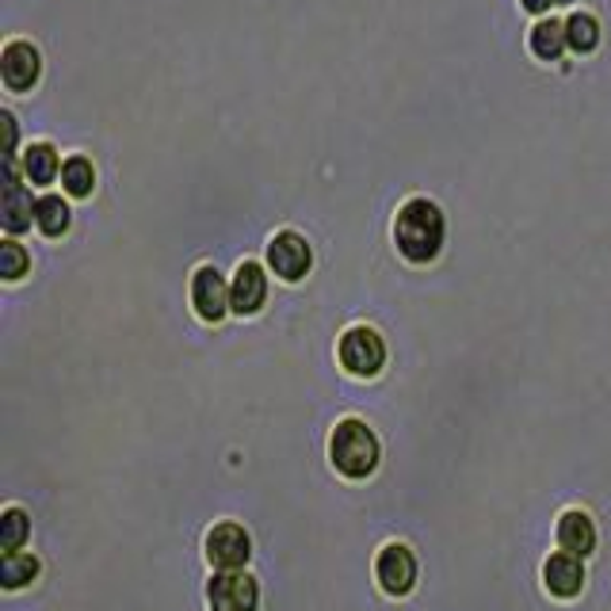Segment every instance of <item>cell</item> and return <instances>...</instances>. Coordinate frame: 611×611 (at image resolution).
Masks as SVG:
<instances>
[{
  "mask_svg": "<svg viewBox=\"0 0 611 611\" xmlns=\"http://www.w3.org/2000/svg\"><path fill=\"white\" fill-rule=\"evenodd\" d=\"M328 458H333L336 474H344V478H371L374 466H379V435L356 417L340 420L333 428V440H328Z\"/></svg>",
  "mask_w": 611,
  "mask_h": 611,
  "instance_id": "obj_2",
  "label": "cell"
},
{
  "mask_svg": "<svg viewBox=\"0 0 611 611\" xmlns=\"http://www.w3.org/2000/svg\"><path fill=\"white\" fill-rule=\"evenodd\" d=\"M267 264H272V272L279 275V279L298 283L306 272H310L313 252H310V244H306L302 233L283 229V233H275L272 241H267Z\"/></svg>",
  "mask_w": 611,
  "mask_h": 611,
  "instance_id": "obj_7",
  "label": "cell"
},
{
  "mask_svg": "<svg viewBox=\"0 0 611 611\" xmlns=\"http://www.w3.org/2000/svg\"><path fill=\"white\" fill-rule=\"evenodd\" d=\"M191 306L203 321H221L229 313V283L214 264H203L191 275Z\"/></svg>",
  "mask_w": 611,
  "mask_h": 611,
  "instance_id": "obj_8",
  "label": "cell"
},
{
  "mask_svg": "<svg viewBox=\"0 0 611 611\" xmlns=\"http://www.w3.org/2000/svg\"><path fill=\"white\" fill-rule=\"evenodd\" d=\"M31 535V519L23 508H4V516H0V547H4V554H20V547L27 542Z\"/></svg>",
  "mask_w": 611,
  "mask_h": 611,
  "instance_id": "obj_19",
  "label": "cell"
},
{
  "mask_svg": "<svg viewBox=\"0 0 611 611\" xmlns=\"http://www.w3.org/2000/svg\"><path fill=\"white\" fill-rule=\"evenodd\" d=\"M27 267H31V256H27V249H23V244H15V241L0 244V275H4L8 283L23 279V275H27Z\"/></svg>",
  "mask_w": 611,
  "mask_h": 611,
  "instance_id": "obj_21",
  "label": "cell"
},
{
  "mask_svg": "<svg viewBox=\"0 0 611 611\" xmlns=\"http://www.w3.org/2000/svg\"><path fill=\"white\" fill-rule=\"evenodd\" d=\"M443 211L432 199H409L394 218V241L397 252L412 264H428L443 249Z\"/></svg>",
  "mask_w": 611,
  "mask_h": 611,
  "instance_id": "obj_1",
  "label": "cell"
},
{
  "mask_svg": "<svg viewBox=\"0 0 611 611\" xmlns=\"http://www.w3.org/2000/svg\"><path fill=\"white\" fill-rule=\"evenodd\" d=\"M206 603L211 611H256L260 608V585L249 573H214L206 585Z\"/></svg>",
  "mask_w": 611,
  "mask_h": 611,
  "instance_id": "obj_6",
  "label": "cell"
},
{
  "mask_svg": "<svg viewBox=\"0 0 611 611\" xmlns=\"http://www.w3.org/2000/svg\"><path fill=\"white\" fill-rule=\"evenodd\" d=\"M38 69H43V58H38V46H31L27 38H12L4 46L0 73H4V84L12 92H27L38 81Z\"/></svg>",
  "mask_w": 611,
  "mask_h": 611,
  "instance_id": "obj_9",
  "label": "cell"
},
{
  "mask_svg": "<svg viewBox=\"0 0 611 611\" xmlns=\"http://www.w3.org/2000/svg\"><path fill=\"white\" fill-rule=\"evenodd\" d=\"M264 302H267L264 267H260L256 260H244V264L237 267L233 283H229V310L241 313V318H249V313H256Z\"/></svg>",
  "mask_w": 611,
  "mask_h": 611,
  "instance_id": "obj_10",
  "label": "cell"
},
{
  "mask_svg": "<svg viewBox=\"0 0 611 611\" xmlns=\"http://www.w3.org/2000/svg\"><path fill=\"white\" fill-rule=\"evenodd\" d=\"M542 580H547L550 596H558V600H573V596L585 588V562L565 554V550H558V554H550L547 562H542Z\"/></svg>",
  "mask_w": 611,
  "mask_h": 611,
  "instance_id": "obj_11",
  "label": "cell"
},
{
  "mask_svg": "<svg viewBox=\"0 0 611 611\" xmlns=\"http://www.w3.org/2000/svg\"><path fill=\"white\" fill-rule=\"evenodd\" d=\"M374 577L386 596H409L417 585V554L405 542H386L374 558Z\"/></svg>",
  "mask_w": 611,
  "mask_h": 611,
  "instance_id": "obj_5",
  "label": "cell"
},
{
  "mask_svg": "<svg viewBox=\"0 0 611 611\" xmlns=\"http://www.w3.org/2000/svg\"><path fill=\"white\" fill-rule=\"evenodd\" d=\"M565 43L580 53L592 50V46L600 43V20H596L592 12H573L570 20H565Z\"/></svg>",
  "mask_w": 611,
  "mask_h": 611,
  "instance_id": "obj_18",
  "label": "cell"
},
{
  "mask_svg": "<svg viewBox=\"0 0 611 611\" xmlns=\"http://www.w3.org/2000/svg\"><path fill=\"white\" fill-rule=\"evenodd\" d=\"M35 226L46 237H61L69 229V203L61 195H43L35 206Z\"/></svg>",
  "mask_w": 611,
  "mask_h": 611,
  "instance_id": "obj_15",
  "label": "cell"
},
{
  "mask_svg": "<svg viewBox=\"0 0 611 611\" xmlns=\"http://www.w3.org/2000/svg\"><path fill=\"white\" fill-rule=\"evenodd\" d=\"M252 558V539L241 524L221 519L206 531V562L218 573H241Z\"/></svg>",
  "mask_w": 611,
  "mask_h": 611,
  "instance_id": "obj_4",
  "label": "cell"
},
{
  "mask_svg": "<svg viewBox=\"0 0 611 611\" xmlns=\"http://www.w3.org/2000/svg\"><path fill=\"white\" fill-rule=\"evenodd\" d=\"M58 168H61V160H58V149H53L50 142L27 145V153H23V172H27L31 183H53Z\"/></svg>",
  "mask_w": 611,
  "mask_h": 611,
  "instance_id": "obj_14",
  "label": "cell"
},
{
  "mask_svg": "<svg viewBox=\"0 0 611 611\" xmlns=\"http://www.w3.org/2000/svg\"><path fill=\"white\" fill-rule=\"evenodd\" d=\"M558 547L573 558H588L596 550V524L588 512L570 508L558 516Z\"/></svg>",
  "mask_w": 611,
  "mask_h": 611,
  "instance_id": "obj_12",
  "label": "cell"
},
{
  "mask_svg": "<svg viewBox=\"0 0 611 611\" xmlns=\"http://www.w3.org/2000/svg\"><path fill=\"white\" fill-rule=\"evenodd\" d=\"M565 46V23L562 20H539L531 27V50L539 53L542 61H554Z\"/></svg>",
  "mask_w": 611,
  "mask_h": 611,
  "instance_id": "obj_17",
  "label": "cell"
},
{
  "mask_svg": "<svg viewBox=\"0 0 611 611\" xmlns=\"http://www.w3.org/2000/svg\"><path fill=\"white\" fill-rule=\"evenodd\" d=\"M38 577V558L35 554H4L0 562V585L4 588H23Z\"/></svg>",
  "mask_w": 611,
  "mask_h": 611,
  "instance_id": "obj_20",
  "label": "cell"
},
{
  "mask_svg": "<svg viewBox=\"0 0 611 611\" xmlns=\"http://www.w3.org/2000/svg\"><path fill=\"white\" fill-rule=\"evenodd\" d=\"M61 183H65V191L73 199H84L92 195V188H96V168H92L88 157H69L65 165H61Z\"/></svg>",
  "mask_w": 611,
  "mask_h": 611,
  "instance_id": "obj_16",
  "label": "cell"
},
{
  "mask_svg": "<svg viewBox=\"0 0 611 611\" xmlns=\"http://www.w3.org/2000/svg\"><path fill=\"white\" fill-rule=\"evenodd\" d=\"M336 356H340V367L356 379H374L386 363V340L374 333L371 325H351L348 333L336 344Z\"/></svg>",
  "mask_w": 611,
  "mask_h": 611,
  "instance_id": "obj_3",
  "label": "cell"
},
{
  "mask_svg": "<svg viewBox=\"0 0 611 611\" xmlns=\"http://www.w3.org/2000/svg\"><path fill=\"white\" fill-rule=\"evenodd\" d=\"M35 206L38 203H31V191L23 188L20 176H15V160L8 157V188H4V229L8 233H23V229H31Z\"/></svg>",
  "mask_w": 611,
  "mask_h": 611,
  "instance_id": "obj_13",
  "label": "cell"
},
{
  "mask_svg": "<svg viewBox=\"0 0 611 611\" xmlns=\"http://www.w3.org/2000/svg\"><path fill=\"white\" fill-rule=\"evenodd\" d=\"M527 8H531V12H542V8H550L554 4V0H524Z\"/></svg>",
  "mask_w": 611,
  "mask_h": 611,
  "instance_id": "obj_22",
  "label": "cell"
}]
</instances>
